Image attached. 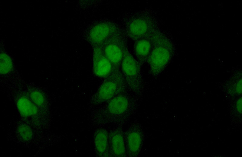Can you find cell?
<instances>
[{
	"instance_id": "cell-7",
	"label": "cell",
	"mask_w": 242,
	"mask_h": 157,
	"mask_svg": "<svg viewBox=\"0 0 242 157\" xmlns=\"http://www.w3.org/2000/svg\"><path fill=\"white\" fill-rule=\"evenodd\" d=\"M93 48L92 69L95 76L104 78L115 70L119 69L107 58L101 46L93 47Z\"/></svg>"
},
{
	"instance_id": "cell-14",
	"label": "cell",
	"mask_w": 242,
	"mask_h": 157,
	"mask_svg": "<svg viewBox=\"0 0 242 157\" xmlns=\"http://www.w3.org/2000/svg\"><path fill=\"white\" fill-rule=\"evenodd\" d=\"M13 67L12 61L10 57L4 53L1 54L0 73L5 75L11 71Z\"/></svg>"
},
{
	"instance_id": "cell-8",
	"label": "cell",
	"mask_w": 242,
	"mask_h": 157,
	"mask_svg": "<svg viewBox=\"0 0 242 157\" xmlns=\"http://www.w3.org/2000/svg\"><path fill=\"white\" fill-rule=\"evenodd\" d=\"M120 27L111 23H102L93 27L88 34L90 43L95 46H101L102 44Z\"/></svg>"
},
{
	"instance_id": "cell-11",
	"label": "cell",
	"mask_w": 242,
	"mask_h": 157,
	"mask_svg": "<svg viewBox=\"0 0 242 157\" xmlns=\"http://www.w3.org/2000/svg\"><path fill=\"white\" fill-rule=\"evenodd\" d=\"M155 32L148 36L134 42L133 53L135 58L141 66L147 62L152 50Z\"/></svg>"
},
{
	"instance_id": "cell-5",
	"label": "cell",
	"mask_w": 242,
	"mask_h": 157,
	"mask_svg": "<svg viewBox=\"0 0 242 157\" xmlns=\"http://www.w3.org/2000/svg\"><path fill=\"white\" fill-rule=\"evenodd\" d=\"M141 67L126 47L121 63L120 70L129 89L138 96L142 94L144 88Z\"/></svg>"
},
{
	"instance_id": "cell-2",
	"label": "cell",
	"mask_w": 242,
	"mask_h": 157,
	"mask_svg": "<svg viewBox=\"0 0 242 157\" xmlns=\"http://www.w3.org/2000/svg\"><path fill=\"white\" fill-rule=\"evenodd\" d=\"M123 31L134 42L148 36L159 29L157 11L147 8L129 13L124 17Z\"/></svg>"
},
{
	"instance_id": "cell-3",
	"label": "cell",
	"mask_w": 242,
	"mask_h": 157,
	"mask_svg": "<svg viewBox=\"0 0 242 157\" xmlns=\"http://www.w3.org/2000/svg\"><path fill=\"white\" fill-rule=\"evenodd\" d=\"M175 47L170 37L160 29L153 34L152 47L147 62L149 72L157 78L164 71L171 61L174 55Z\"/></svg>"
},
{
	"instance_id": "cell-18",
	"label": "cell",
	"mask_w": 242,
	"mask_h": 157,
	"mask_svg": "<svg viewBox=\"0 0 242 157\" xmlns=\"http://www.w3.org/2000/svg\"><path fill=\"white\" fill-rule=\"evenodd\" d=\"M237 111L240 113L242 112V98L239 99L237 103Z\"/></svg>"
},
{
	"instance_id": "cell-15",
	"label": "cell",
	"mask_w": 242,
	"mask_h": 157,
	"mask_svg": "<svg viewBox=\"0 0 242 157\" xmlns=\"http://www.w3.org/2000/svg\"><path fill=\"white\" fill-rule=\"evenodd\" d=\"M19 136L23 140L28 141L31 139L32 136V132L31 129L25 125H20L18 129Z\"/></svg>"
},
{
	"instance_id": "cell-16",
	"label": "cell",
	"mask_w": 242,
	"mask_h": 157,
	"mask_svg": "<svg viewBox=\"0 0 242 157\" xmlns=\"http://www.w3.org/2000/svg\"><path fill=\"white\" fill-rule=\"evenodd\" d=\"M32 101L36 105L41 106L45 102V98L43 94L40 91H34L31 94Z\"/></svg>"
},
{
	"instance_id": "cell-13",
	"label": "cell",
	"mask_w": 242,
	"mask_h": 157,
	"mask_svg": "<svg viewBox=\"0 0 242 157\" xmlns=\"http://www.w3.org/2000/svg\"><path fill=\"white\" fill-rule=\"evenodd\" d=\"M18 109L23 116L28 117L35 115L38 112L36 106L28 98L21 97L17 101Z\"/></svg>"
},
{
	"instance_id": "cell-10",
	"label": "cell",
	"mask_w": 242,
	"mask_h": 157,
	"mask_svg": "<svg viewBox=\"0 0 242 157\" xmlns=\"http://www.w3.org/2000/svg\"><path fill=\"white\" fill-rule=\"evenodd\" d=\"M93 140L95 155L97 157H109V131L103 127L95 130Z\"/></svg>"
},
{
	"instance_id": "cell-12",
	"label": "cell",
	"mask_w": 242,
	"mask_h": 157,
	"mask_svg": "<svg viewBox=\"0 0 242 157\" xmlns=\"http://www.w3.org/2000/svg\"><path fill=\"white\" fill-rule=\"evenodd\" d=\"M125 144L129 153L133 155H137L140 150L142 142L140 133L137 130H130L125 133Z\"/></svg>"
},
{
	"instance_id": "cell-1",
	"label": "cell",
	"mask_w": 242,
	"mask_h": 157,
	"mask_svg": "<svg viewBox=\"0 0 242 157\" xmlns=\"http://www.w3.org/2000/svg\"><path fill=\"white\" fill-rule=\"evenodd\" d=\"M136 102V99L127 91L119 94L91 112L89 118L90 123L97 127L119 125L134 108Z\"/></svg>"
},
{
	"instance_id": "cell-9",
	"label": "cell",
	"mask_w": 242,
	"mask_h": 157,
	"mask_svg": "<svg viewBox=\"0 0 242 157\" xmlns=\"http://www.w3.org/2000/svg\"><path fill=\"white\" fill-rule=\"evenodd\" d=\"M109 157H123L125 155L126 148L124 136L118 128L109 131Z\"/></svg>"
},
{
	"instance_id": "cell-17",
	"label": "cell",
	"mask_w": 242,
	"mask_h": 157,
	"mask_svg": "<svg viewBox=\"0 0 242 157\" xmlns=\"http://www.w3.org/2000/svg\"><path fill=\"white\" fill-rule=\"evenodd\" d=\"M236 91L239 94H241L242 92V80L238 81L237 82L236 87Z\"/></svg>"
},
{
	"instance_id": "cell-4",
	"label": "cell",
	"mask_w": 242,
	"mask_h": 157,
	"mask_svg": "<svg viewBox=\"0 0 242 157\" xmlns=\"http://www.w3.org/2000/svg\"><path fill=\"white\" fill-rule=\"evenodd\" d=\"M104 79L90 98V103L93 105L104 104L129 89L120 69L115 70Z\"/></svg>"
},
{
	"instance_id": "cell-6",
	"label": "cell",
	"mask_w": 242,
	"mask_h": 157,
	"mask_svg": "<svg viewBox=\"0 0 242 157\" xmlns=\"http://www.w3.org/2000/svg\"><path fill=\"white\" fill-rule=\"evenodd\" d=\"M126 36L119 28L102 44L105 56L116 69H120L124 50L127 47Z\"/></svg>"
}]
</instances>
